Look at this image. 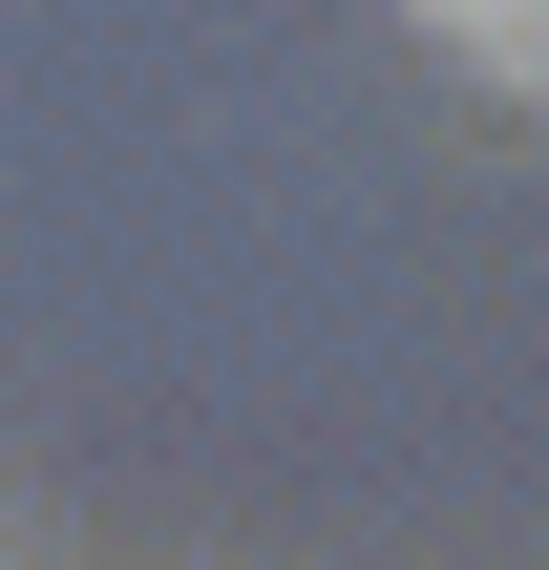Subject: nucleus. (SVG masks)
Listing matches in <instances>:
<instances>
[{"instance_id": "1", "label": "nucleus", "mask_w": 549, "mask_h": 570, "mask_svg": "<svg viewBox=\"0 0 549 570\" xmlns=\"http://www.w3.org/2000/svg\"><path fill=\"white\" fill-rule=\"evenodd\" d=\"M465 85H508V106H549V0H402Z\"/></svg>"}]
</instances>
